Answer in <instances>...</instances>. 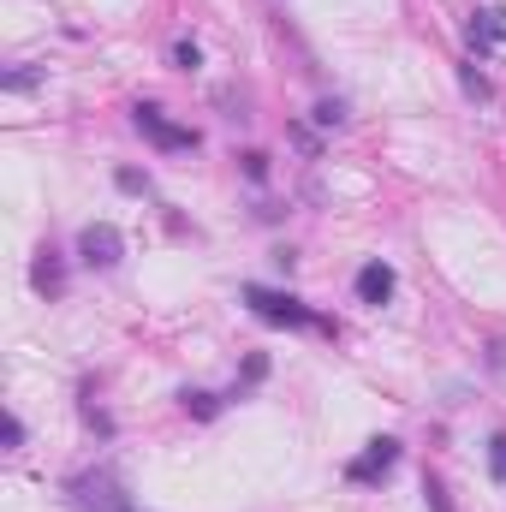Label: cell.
Here are the masks:
<instances>
[{"instance_id": "6da1fadb", "label": "cell", "mask_w": 506, "mask_h": 512, "mask_svg": "<svg viewBox=\"0 0 506 512\" xmlns=\"http://www.w3.org/2000/svg\"><path fill=\"white\" fill-rule=\"evenodd\" d=\"M245 304H251L262 322H286V328H322V316H316V310H304L298 298H286V292H268V286H245Z\"/></svg>"}, {"instance_id": "5b68a950", "label": "cell", "mask_w": 506, "mask_h": 512, "mask_svg": "<svg viewBox=\"0 0 506 512\" xmlns=\"http://www.w3.org/2000/svg\"><path fill=\"white\" fill-rule=\"evenodd\" d=\"M393 459H399V441H393V435H381V441H370V453H364V459H352V465H346V477H352V483H370V477H381V471H393Z\"/></svg>"}, {"instance_id": "5bb4252c", "label": "cell", "mask_w": 506, "mask_h": 512, "mask_svg": "<svg viewBox=\"0 0 506 512\" xmlns=\"http://www.w3.org/2000/svg\"><path fill=\"white\" fill-rule=\"evenodd\" d=\"M429 507H435V512H447V489H441L435 477H429Z\"/></svg>"}, {"instance_id": "52a82bcc", "label": "cell", "mask_w": 506, "mask_h": 512, "mask_svg": "<svg viewBox=\"0 0 506 512\" xmlns=\"http://www.w3.org/2000/svg\"><path fill=\"white\" fill-rule=\"evenodd\" d=\"M471 42H477V48H489V42H506V6H489V12H477V24H471Z\"/></svg>"}, {"instance_id": "7a4b0ae2", "label": "cell", "mask_w": 506, "mask_h": 512, "mask_svg": "<svg viewBox=\"0 0 506 512\" xmlns=\"http://www.w3.org/2000/svg\"><path fill=\"white\" fill-rule=\"evenodd\" d=\"M131 126L143 131L155 149H191V143H197V131H191V126H173V120H167L161 108H149V102H137V108H131Z\"/></svg>"}, {"instance_id": "8992f818", "label": "cell", "mask_w": 506, "mask_h": 512, "mask_svg": "<svg viewBox=\"0 0 506 512\" xmlns=\"http://www.w3.org/2000/svg\"><path fill=\"white\" fill-rule=\"evenodd\" d=\"M358 298H364V304H387V298H393V268H387V262H364V268H358Z\"/></svg>"}, {"instance_id": "9a60e30c", "label": "cell", "mask_w": 506, "mask_h": 512, "mask_svg": "<svg viewBox=\"0 0 506 512\" xmlns=\"http://www.w3.org/2000/svg\"><path fill=\"white\" fill-rule=\"evenodd\" d=\"M489 364H495V370H506V340H495V346H489Z\"/></svg>"}, {"instance_id": "8fae6325", "label": "cell", "mask_w": 506, "mask_h": 512, "mask_svg": "<svg viewBox=\"0 0 506 512\" xmlns=\"http://www.w3.org/2000/svg\"><path fill=\"white\" fill-rule=\"evenodd\" d=\"M489 471H495V483H506V435L489 441Z\"/></svg>"}, {"instance_id": "3957f363", "label": "cell", "mask_w": 506, "mask_h": 512, "mask_svg": "<svg viewBox=\"0 0 506 512\" xmlns=\"http://www.w3.org/2000/svg\"><path fill=\"white\" fill-rule=\"evenodd\" d=\"M78 256H84L90 268H114V262L126 256V239H120V227H108V221H90V227L78 233Z\"/></svg>"}, {"instance_id": "4fadbf2b", "label": "cell", "mask_w": 506, "mask_h": 512, "mask_svg": "<svg viewBox=\"0 0 506 512\" xmlns=\"http://www.w3.org/2000/svg\"><path fill=\"white\" fill-rule=\"evenodd\" d=\"M316 120H322V126H340V120H346V108H340V102H322V108H316Z\"/></svg>"}, {"instance_id": "30bf717a", "label": "cell", "mask_w": 506, "mask_h": 512, "mask_svg": "<svg viewBox=\"0 0 506 512\" xmlns=\"http://www.w3.org/2000/svg\"><path fill=\"white\" fill-rule=\"evenodd\" d=\"M185 411H197V417H215V411H221V399H215V393H185Z\"/></svg>"}, {"instance_id": "277c9868", "label": "cell", "mask_w": 506, "mask_h": 512, "mask_svg": "<svg viewBox=\"0 0 506 512\" xmlns=\"http://www.w3.org/2000/svg\"><path fill=\"white\" fill-rule=\"evenodd\" d=\"M72 507L78 512H131V501L114 489V477L96 471V477H78V483H72Z\"/></svg>"}, {"instance_id": "9c48e42d", "label": "cell", "mask_w": 506, "mask_h": 512, "mask_svg": "<svg viewBox=\"0 0 506 512\" xmlns=\"http://www.w3.org/2000/svg\"><path fill=\"white\" fill-rule=\"evenodd\" d=\"M173 66L197 72V66H203V48H197V42H179V48H173Z\"/></svg>"}, {"instance_id": "7c38bea8", "label": "cell", "mask_w": 506, "mask_h": 512, "mask_svg": "<svg viewBox=\"0 0 506 512\" xmlns=\"http://www.w3.org/2000/svg\"><path fill=\"white\" fill-rule=\"evenodd\" d=\"M36 84V72L30 66H18V72H6V90H30Z\"/></svg>"}, {"instance_id": "ba28073f", "label": "cell", "mask_w": 506, "mask_h": 512, "mask_svg": "<svg viewBox=\"0 0 506 512\" xmlns=\"http://www.w3.org/2000/svg\"><path fill=\"white\" fill-rule=\"evenodd\" d=\"M36 286L42 292H60V262H54V251H42V262H36Z\"/></svg>"}]
</instances>
